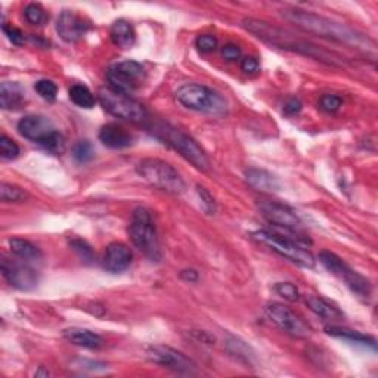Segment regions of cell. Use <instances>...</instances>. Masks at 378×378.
<instances>
[{"instance_id": "6da1fadb", "label": "cell", "mask_w": 378, "mask_h": 378, "mask_svg": "<svg viewBox=\"0 0 378 378\" xmlns=\"http://www.w3.org/2000/svg\"><path fill=\"white\" fill-rule=\"evenodd\" d=\"M242 27L270 46L296 52V54L309 57L312 59H317L328 65H335V67H342L344 64L342 57H338L334 52H330L309 41H305V38H300L293 33L277 27V25L269 24L266 21L245 18L242 20Z\"/></svg>"}, {"instance_id": "7a4b0ae2", "label": "cell", "mask_w": 378, "mask_h": 378, "mask_svg": "<svg viewBox=\"0 0 378 378\" xmlns=\"http://www.w3.org/2000/svg\"><path fill=\"white\" fill-rule=\"evenodd\" d=\"M282 17L293 22L296 27L303 30L305 33L315 34L328 41L342 43L346 46H354L358 49H374V42L371 38L365 37L363 34L358 33L346 24L335 22L330 18H325L318 14H312V12L303 9H286L282 10Z\"/></svg>"}, {"instance_id": "3957f363", "label": "cell", "mask_w": 378, "mask_h": 378, "mask_svg": "<svg viewBox=\"0 0 378 378\" xmlns=\"http://www.w3.org/2000/svg\"><path fill=\"white\" fill-rule=\"evenodd\" d=\"M129 235L136 249L152 262H160L163 253L157 226L151 210L147 207H138L133 210L129 225Z\"/></svg>"}, {"instance_id": "277c9868", "label": "cell", "mask_w": 378, "mask_h": 378, "mask_svg": "<svg viewBox=\"0 0 378 378\" xmlns=\"http://www.w3.org/2000/svg\"><path fill=\"white\" fill-rule=\"evenodd\" d=\"M152 135L177 151L182 157L189 161L195 168H198V170L207 172L210 168V161H208L204 150L189 135L182 132V130L167 123H159L152 126Z\"/></svg>"}, {"instance_id": "5b68a950", "label": "cell", "mask_w": 378, "mask_h": 378, "mask_svg": "<svg viewBox=\"0 0 378 378\" xmlns=\"http://www.w3.org/2000/svg\"><path fill=\"white\" fill-rule=\"evenodd\" d=\"M176 99L188 110L221 117L228 112V101L212 87L189 83L176 90Z\"/></svg>"}, {"instance_id": "8992f818", "label": "cell", "mask_w": 378, "mask_h": 378, "mask_svg": "<svg viewBox=\"0 0 378 378\" xmlns=\"http://www.w3.org/2000/svg\"><path fill=\"white\" fill-rule=\"evenodd\" d=\"M136 172L152 188L163 192L180 195L187 189L185 180L176 168L160 159H143L136 166Z\"/></svg>"}, {"instance_id": "52a82bcc", "label": "cell", "mask_w": 378, "mask_h": 378, "mask_svg": "<svg viewBox=\"0 0 378 378\" xmlns=\"http://www.w3.org/2000/svg\"><path fill=\"white\" fill-rule=\"evenodd\" d=\"M253 238L259 241L260 244L268 245L272 252H275L277 254L285 257L290 262L312 269L315 268L317 260L306 247L300 245L298 240H293L289 237H282L277 232H270V231H257L253 233Z\"/></svg>"}, {"instance_id": "ba28073f", "label": "cell", "mask_w": 378, "mask_h": 378, "mask_svg": "<svg viewBox=\"0 0 378 378\" xmlns=\"http://www.w3.org/2000/svg\"><path fill=\"white\" fill-rule=\"evenodd\" d=\"M101 106L107 112L132 123H140L147 119V111L140 102L130 98V95H124L112 90L111 87L101 89L98 94Z\"/></svg>"}, {"instance_id": "9c48e42d", "label": "cell", "mask_w": 378, "mask_h": 378, "mask_svg": "<svg viewBox=\"0 0 378 378\" xmlns=\"http://www.w3.org/2000/svg\"><path fill=\"white\" fill-rule=\"evenodd\" d=\"M318 259L325 269L330 270L333 275L338 277L342 281H344L346 285L355 294H358L359 297H365V298L370 297V294H371L370 281L365 277H362L361 273H358L356 270L351 269L342 257H338L335 253L324 250L319 253Z\"/></svg>"}, {"instance_id": "30bf717a", "label": "cell", "mask_w": 378, "mask_h": 378, "mask_svg": "<svg viewBox=\"0 0 378 378\" xmlns=\"http://www.w3.org/2000/svg\"><path fill=\"white\" fill-rule=\"evenodd\" d=\"M145 68L142 64L136 61H123L117 62L108 68L107 71V80L110 87L117 92L130 95L133 94L136 89H139L143 82H145Z\"/></svg>"}, {"instance_id": "8fae6325", "label": "cell", "mask_w": 378, "mask_h": 378, "mask_svg": "<svg viewBox=\"0 0 378 378\" xmlns=\"http://www.w3.org/2000/svg\"><path fill=\"white\" fill-rule=\"evenodd\" d=\"M268 318L284 333L297 338H307L312 333L309 325L294 310L282 303H270L266 306Z\"/></svg>"}, {"instance_id": "7c38bea8", "label": "cell", "mask_w": 378, "mask_h": 378, "mask_svg": "<svg viewBox=\"0 0 378 378\" xmlns=\"http://www.w3.org/2000/svg\"><path fill=\"white\" fill-rule=\"evenodd\" d=\"M147 358L155 365H160V367L180 374H194L195 370H197V365L194 363L192 359L182 354V351L168 346L150 347L147 350Z\"/></svg>"}, {"instance_id": "4fadbf2b", "label": "cell", "mask_w": 378, "mask_h": 378, "mask_svg": "<svg viewBox=\"0 0 378 378\" xmlns=\"http://www.w3.org/2000/svg\"><path fill=\"white\" fill-rule=\"evenodd\" d=\"M259 210L272 225L293 232L296 235H300V232L303 231V221L289 205L275 201H263L259 204Z\"/></svg>"}, {"instance_id": "5bb4252c", "label": "cell", "mask_w": 378, "mask_h": 378, "mask_svg": "<svg viewBox=\"0 0 378 378\" xmlns=\"http://www.w3.org/2000/svg\"><path fill=\"white\" fill-rule=\"evenodd\" d=\"M2 275L14 289L21 291L34 290L38 282V275L33 268L8 259L2 260Z\"/></svg>"}, {"instance_id": "9a60e30c", "label": "cell", "mask_w": 378, "mask_h": 378, "mask_svg": "<svg viewBox=\"0 0 378 378\" xmlns=\"http://www.w3.org/2000/svg\"><path fill=\"white\" fill-rule=\"evenodd\" d=\"M18 132L25 139L42 145L52 133L57 132V129L45 115H25L18 123Z\"/></svg>"}, {"instance_id": "2e32d148", "label": "cell", "mask_w": 378, "mask_h": 378, "mask_svg": "<svg viewBox=\"0 0 378 378\" xmlns=\"http://www.w3.org/2000/svg\"><path fill=\"white\" fill-rule=\"evenodd\" d=\"M87 30V21L73 10H64L57 21V31L62 41L67 43H75L82 41Z\"/></svg>"}, {"instance_id": "e0dca14e", "label": "cell", "mask_w": 378, "mask_h": 378, "mask_svg": "<svg viewBox=\"0 0 378 378\" xmlns=\"http://www.w3.org/2000/svg\"><path fill=\"white\" fill-rule=\"evenodd\" d=\"M132 250L123 242H111L103 254V268L111 273L124 272L132 263Z\"/></svg>"}, {"instance_id": "ac0fdd59", "label": "cell", "mask_w": 378, "mask_h": 378, "mask_svg": "<svg viewBox=\"0 0 378 378\" xmlns=\"http://www.w3.org/2000/svg\"><path fill=\"white\" fill-rule=\"evenodd\" d=\"M99 140L111 150L127 148L133 143V136L127 130L115 123H108L99 130Z\"/></svg>"}, {"instance_id": "d6986e66", "label": "cell", "mask_w": 378, "mask_h": 378, "mask_svg": "<svg viewBox=\"0 0 378 378\" xmlns=\"http://www.w3.org/2000/svg\"><path fill=\"white\" fill-rule=\"evenodd\" d=\"M245 179L252 188L260 192H277L281 189L279 180L263 168H247Z\"/></svg>"}, {"instance_id": "ffe728a7", "label": "cell", "mask_w": 378, "mask_h": 378, "mask_svg": "<svg viewBox=\"0 0 378 378\" xmlns=\"http://www.w3.org/2000/svg\"><path fill=\"white\" fill-rule=\"evenodd\" d=\"M306 306L314 312V314L325 321H335V322H340L344 319V315L343 312L338 309L335 305H333L331 302H328V300H325L322 297H318V296H307L306 297Z\"/></svg>"}, {"instance_id": "44dd1931", "label": "cell", "mask_w": 378, "mask_h": 378, "mask_svg": "<svg viewBox=\"0 0 378 378\" xmlns=\"http://www.w3.org/2000/svg\"><path fill=\"white\" fill-rule=\"evenodd\" d=\"M25 101V90L17 82H3L0 85V106L3 110H18Z\"/></svg>"}, {"instance_id": "7402d4cb", "label": "cell", "mask_w": 378, "mask_h": 378, "mask_svg": "<svg viewBox=\"0 0 378 378\" xmlns=\"http://www.w3.org/2000/svg\"><path fill=\"white\" fill-rule=\"evenodd\" d=\"M64 337L65 340H68L70 343L85 349H99L103 346V338L90 330L68 328L64 331Z\"/></svg>"}, {"instance_id": "603a6c76", "label": "cell", "mask_w": 378, "mask_h": 378, "mask_svg": "<svg viewBox=\"0 0 378 378\" xmlns=\"http://www.w3.org/2000/svg\"><path fill=\"white\" fill-rule=\"evenodd\" d=\"M110 34H111V41L114 42V45H117L119 48H123V49L132 48L136 41V33L132 27V24L124 21V20L115 21L112 24Z\"/></svg>"}, {"instance_id": "cb8c5ba5", "label": "cell", "mask_w": 378, "mask_h": 378, "mask_svg": "<svg viewBox=\"0 0 378 378\" xmlns=\"http://www.w3.org/2000/svg\"><path fill=\"white\" fill-rule=\"evenodd\" d=\"M327 334L337 337V338H344V340L354 342L356 344H362V346H370L372 349H375V338L371 335H365L359 331H354L349 328H342V327H335V325H331V327L325 328Z\"/></svg>"}, {"instance_id": "d4e9b609", "label": "cell", "mask_w": 378, "mask_h": 378, "mask_svg": "<svg viewBox=\"0 0 378 378\" xmlns=\"http://www.w3.org/2000/svg\"><path fill=\"white\" fill-rule=\"evenodd\" d=\"M9 247H10V252L22 260H38L42 257L41 249L24 238L9 240Z\"/></svg>"}, {"instance_id": "484cf974", "label": "cell", "mask_w": 378, "mask_h": 378, "mask_svg": "<svg viewBox=\"0 0 378 378\" xmlns=\"http://www.w3.org/2000/svg\"><path fill=\"white\" fill-rule=\"evenodd\" d=\"M68 94H70V99L75 103L77 107L86 108V110L95 107L96 99H95L94 94L90 92V90L86 86L74 85V86H71Z\"/></svg>"}, {"instance_id": "4316f807", "label": "cell", "mask_w": 378, "mask_h": 378, "mask_svg": "<svg viewBox=\"0 0 378 378\" xmlns=\"http://www.w3.org/2000/svg\"><path fill=\"white\" fill-rule=\"evenodd\" d=\"M226 349L231 355L238 358L240 361H242L245 363H252V361L254 358L250 346L247 344L245 342L240 340V338H237V337L229 338V340L226 342Z\"/></svg>"}, {"instance_id": "83f0119b", "label": "cell", "mask_w": 378, "mask_h": 378, "mask_svg": "<svg viewBox=\"0 0 378 378\" xmlns=\"http://www.w3.org/2000/svg\"><path fill=\"white\" fill-rule=\"evenodd\" d=\"M0 198H2L3 203H24L29 198V194L20 187L3 182V184L0 185Z\"/></svg>"}, {"instance_id": "f1b7e54d", "label": "cell", "mask_w": 378, "mask_h": 378, "mask_svg": "<svg viewBox=\"0 0 378 378\" xmlns=\"http://www.w3.org/2000/svg\"><path fill=\"white\" fill-rule=\"evenodd\" d=\"M73 157L77 163L85 164L95 157V148L89 140L77 142L73 148Z\"/></svg>"}, {"instance_id": "f546056e", "label": "cell", "mask_w": 378, "mask_h": 378, "mask_svg": "<svg viewBox=\"0 0 378 378\" xmlns=\"http://www.w3.org/2000/svg\"><path fill=\"white\" fill-rule=\"evenodd\" d=\"M24 17L33 25H41L46 21V12L38 3H30L24 9Z\"/></svg>"}, {"instance_id": "4dcf8cb0", "label": "cell", "mask_w": 378, "mask_h": 378, "mask_svg": "<svg viewBox=\"0 0 378 378\" xmlns=\"http://www.w3.org/2000/svg\"><path fill=\"white\" fill-rule=\"evenodd\" d=\"M18 154H20V147L14 140L8 138L6 135L0 136V155H2V159L14 160L18 157Z\"/></svg>"}, {"instance_id": "1f68e13d", "label": "cell", "mask_w": 378, "mask_h": 378, "mask_svg": "<svg viewBox=\"0 0 378 378\" xmlns=\"http://www.w3.org/2000/svg\"><path fill=\"white\" fill-rule=\"evenodd\" d=\"M34 89H36V92L41 95V98H43L45 101H55L58 95V86L50 80H38L34 85Z\"/></svg>"}, {"instance_id": "d6a6232c", "label": "cell", "mask_w": 378, "mask_h": 378, "mask_svg": "<svg viewBox=\"0 0 378 378\" xmlns=\"http://www.w3.org/2000/svg\"><path fill=\"white\" fill-rule=\"evenodd\" d=\"M42 148H45L46 151L52 152V154H62L64 150H65V139L64 136L58 132L52 133L43 143L41 145Z\"/></svg>"}, {"instance_id": "836d02e7", "label": "cell", "mask_w": 378, "mask_h": 378, "mask_svg": "<svg viewBox=\"0 0 378 378\" xmlns=\"http://www.w3.org/2000/svg\"><path fill=\"white\" fill-rule=\"evenodd\" d=\"M275 291L285 300H289V302H297L300 298L298 289L291 282H278L275 285Z\"/></svg>"}, {"instance_id": "e575fe53", "label": "cell", "mask_w": 378, "mask_h": 378, "mask_svg": "<svg viewBox=\"0 0 378 378\" xmlns=\"http://www.w3.org/2000/svg\"><path fill=\"white\" fill-rule=\"evenodd\" d=\"M71 247H73V250L80 256V259L85 260V262H92V260H94V250H92V247H90L86 241H83V240H73L71 241Z\"/></svg>"}, {"instance_id": "d590c367", "label": "cell", "mask_w": 378, "mask_h": 378, "mask_svg": "<svg viewBox=\"0 0 378 378\" xmlns=\"http://www.w3.org/2000/svg\"><path fill=\"white\" fill-rule=\"evenodd\" d=\"M195 45H197L198 50L203 52V54H210V52H215L217 49V38L212 34H201L198 36Z\"/></svg>"}, {"instance_id": "8d00e7d4", "label": "cell", "mask_w": 378, "mask_h": 378, "mask_svg": "<svg viewBox=\"0 0 378 378\" xmlns=\"http://www.w3.org/2000/svg\"><path fill=\"white\" fill-rule=\"evenodd\" d=\"M342 98L340 96H337V95H324L319 101V106L324 111H327V112H335L340 110L342 107Z\"/></svg>"}, {"instance_id": "74e56055", "label": "cell", "mask_w": 378, "mask_h": 378, "mask_svg": "<svg viewBox=\"0 0 378 378\" xmlns=\"http://www.w3.org/2000/svg\"><path fill=\"white\" fill-rule=\"evenodd\" d=\"M197 194L198 197L201 200V204H203V208L208 213V215H213L215 210H216V204H215V198L213 195L208 192L204 187H197Z\"/></svg>"}, {"instance_id": "f35d334b", "label": "cell", "mask_w": 378, "mask_h": 378, "mask_svg": "<svg viewBox=\"0 0 378 378\" xmlns=\"http://www.w3.org/2000/svg\"><path fill=\"white\" fill-rule=\"evenodd\" d=\"M3 33L8 36L9 41L17 45V46H22L25 43V34L17 29V27H12V25H8V24H3Z\"/></svg>"}, {"instance_id": "ab89813d", "label": "cell", "mask_w": 378, "mask_h": 378, "mask_svg": "<svg viewBox=\"0 0 378 378\" xmlns=\"http://www.w3.org/2000/svg\"><path fill=\"white\" fill-rule=\"evenodd\" d=\"M221 57L228 61H237L241 58V48L238 45L228 43L221 48Z\"/></svg>"}, {"instance_id": "60d3db41", "label": "cell", "mask_w": 378, "mask_h": 378, "mask_svg": "<svg viewBox=\"0 0 378 378\" xmlns=\"http://www.w3.org/2000/svg\"><path fill=\"white\" fill-rule=\"evenodd\" d=\"M302 107H303V103L300 102V99L297 98H291L285 102V106H284V114L286 115H296L298 114L300 111H302Z\"/></svg>"}, {"instance_id": "b9f144b4", "label": "cell", "mask_w": 378, "mask_h": 378, "mask_svg": "<svg viewBox=\"0 0 378 378\" xmlns=\"http://www.w3.org/2000/svg\"><path fill=\"white\" fill-rule=\"evenodd\" d=\"M241 68L247 74H253V73H256L259 70V61L256 58H253V57H245L241 61Z\"/></svg>"}, {"instance_id": "7bdbcfd3", "label": "cell", "mask_w": 378, "mask_h": 378, "mask_svg": "<svg viewBox=\"0 0 378 378\" xmlns=\"http://www.w3.org/2000/svg\"><path fill=\"white\" fill-rule=\"evenodd\" d=\"M180 278L185 279L188 282H197L198 281V272L194 269H187L180 272Z\"/></svg>"}]
</instances>
